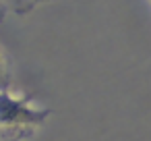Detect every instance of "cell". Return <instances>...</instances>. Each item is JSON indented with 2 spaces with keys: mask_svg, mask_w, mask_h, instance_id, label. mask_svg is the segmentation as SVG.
<instances>
[{
  "mask_svg": "<svg viewBox=\"0 0 151 141\" xmlns=\"http://www.w3.org/2000/svg\"><path fill=\"white\" fill-rule=\"evenodd\" d=\"M11 85H13L11 67H9V60H6L4 52L0 50V91H4V89H11Z\"/></svg>",
  "mask_w": 151,
  "mask_h": 141,
  "instance_id": "7a4b0ae2",
  "label": "cell"
},
{
  "mask_svg": "<svg viewBox=\"0 0 151 141\" xmlns=\"http://www.w3.org/2000/svg\"><path fill=\"white\" fill-rule=\"evenodd\" d=\"M50 110L13 89L0 91V127L33 133L50 118Z\"/></svg>",
  "mask_w": 151,
  "mask_h": 141,
  "instance_id": "6da1fadb",
  "label": "cell"
},
{
  "mask_svg": "<svg viewBox=\"0 0 151 141\" xmlns=\"http://www.w3.org/2000/svg\"><path fill=\"white\" fill-rule=\"evenodd\" d=\"M37 4H48V2H54V0H35Z\"/></svg>",
  "mask_w": 151,
  "mask_h": 141,
  "instance_id": "5b68a950",
  "label": "cell"
},
{
  "mask_svg": "<svg viewBox=\"0 0 151 141\" xmlns=\"http://www.w3.org/2000/svg\"><path fill=\"white\" fill-rule=\"evenodd\" d=\"M4 4H6V9L15 11L17 15H27L37 7L35 0H4Z\"/></svg>",
  "mask_w": 151,
  "mask_h": 141,
  "instance_id": "3957f363",
  "label": "cell"
},
{
  "mask_svg": "<svg viewBox=\"0 0 151 141\" xmlns=\"http://www.w3.org/2000/svg\"><path fill=\"white\" fill-rule=\"evenodd\" d=\"M4 11H6V4H4V0H0V19L4 17Z\"/></svg>",
  "mask_w": 151,
  "mask_h": 141,
  "instance_id": "277c9868",
  "label": "cell"
},
{
  "mask_svg": "<svg viewBox=\"0 0 151 141\" xmlns=\"http://www.w3.org/2000/svg\"><path fill=\"white\" fill-rule=\"evenodd\" d=\"M149 2H151V0H149Z\"/></svg>",
  "mask_w": 151,
  "mask_h": 141,
  "instance_id": "8992f818",
  "label": "cell"
}]
</instances>
